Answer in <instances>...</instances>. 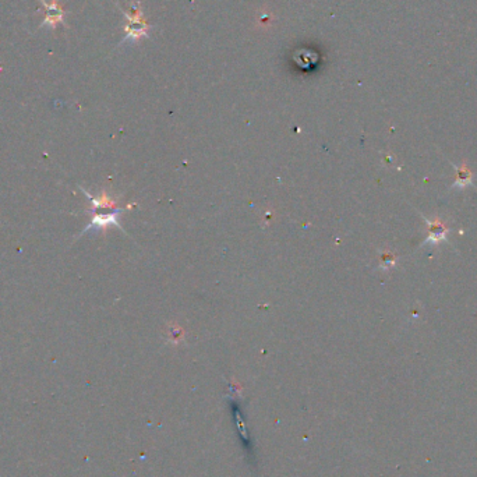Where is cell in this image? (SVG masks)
I'll use <instances>...</instances> for the list:
<instances>
[{
    "mask_svg": "<svg viewBox=\"0 0 477 477\" xmlns=\"http://www.w3.org/2000/svg\"><path fill=\"white\" fill-rule=\"evenodd\" d=\"M41 2L46 7V17H45V21H43L42 26H55L56 22L62 20L63 11H62V7L59 6L58 0H52L51 5H47L46 2H43V0H41Z\"/></svg>",
    "mask_w": 477,
    "mask_h": 477,
    "instance_id": "1",
    "label": "cell"
},
{
    "mask_svg": "<svg viewBox=\"0 0 477 477\" xmlns=\"http://www.w3.org/2000/svg\"><path fill=\"white\" fill-rule=\"evenodd\" d=\"M429 226H430V228H429V229H430V237H429V240L437 243V241L444 240V239H445L446 229H445V226L442 225V223H440V222L437 220V222H434V223L429 222Z\"/></svg>",
    "mask_w": 477,
    "mask_h": 477,
    "instance_id": "2",
    "label": "cell"
},
{
    "mask_svg": "<svg viewBox=\"0 0 477 477\" xmlns=\"http://www.w3.org/2000/svg\"><path fill=\"white\" fill-rule=\"evenodd\" d=\"M472 180V173L466 168H462L456 176V186H466Z\"/></svg>",
    "mask_w": 477,
    "mask_h": 477,
    "instance_id": "3",
    "label": "cell"
}]
</instances>
